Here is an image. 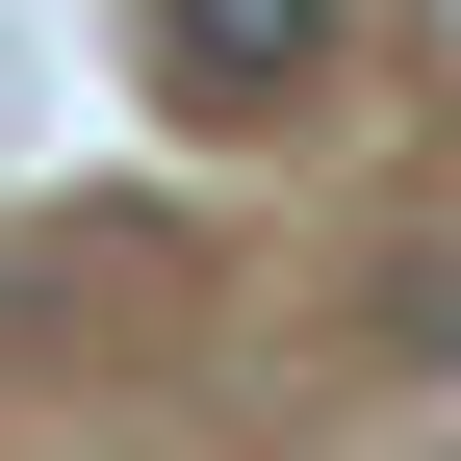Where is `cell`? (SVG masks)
Returning <instances> with one entry per match:
<instances>
[{
	"label": "cell",
	"mask_w": 461,
	"mask_h": 461,
	"mask_svg": "<svg viewBox=\"0 0 461 461\" xmlns=\"http://www.w3.org/2000/svg\"><path fill=\"white\" fill-rule=\"evenodd\" d=\"M333 26H359V0H154V103H180V129H282V103L333 77Z\"/></svg>",
	"instance_id": "cell-1"
}]
</instances>
